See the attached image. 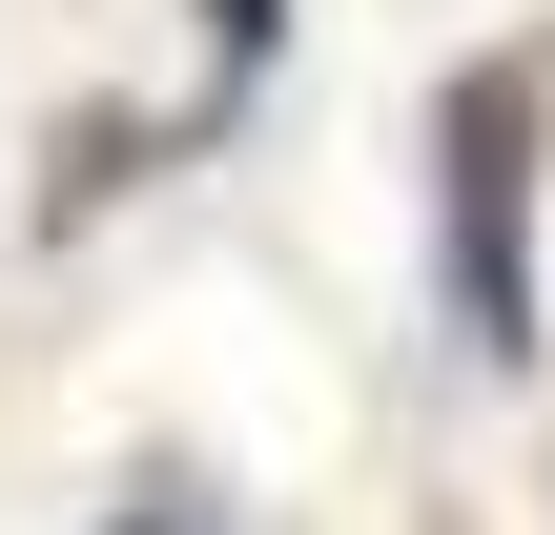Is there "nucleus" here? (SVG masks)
Here are the masks:
<instances>
[{
  "mask_svg": "<svg viewBox=\"0 0 555 535\" xmlns=\"http://www.w3.org/2000/svg\"><path fill=\"white\" fill-rule=\"evenodd\" d=\"M535 186H555V41H474L433 82V309L474 371H535Z\"/></svg>",
  "mask_w": 555,
  "mask_h": 535,
  "instance_id": "obj_1",
  "label": "nucleus"
},
{
  "mask_svg": "<svg viewBox=\"0 0 555 535\" xmlns=\"http://www.w3.org/2000/svg\"><path fill=\"white\" fill-rule=\"evenodd\" d=\"M103 535H247V515H227V495H206L185 454H144V474H124V515H103Z\"/></svg>",
  "mask_w": 555,
  "mask_h": 535,
  "instance_id": "obj_2",
  "label": "nucleus"
},
{
  "mask_svg": "<svg viewBox=\"0 0 555 535\" xmlns=\"http://www.w3.org/2000/svg\"><path fill=\"white\" fill-rule=\"evenodd\" d=\"M185 21H206V62H227V82H247V62L288 41V0H185Z\"/></svg>",
  "mask_w": 555,
  "mask_h": 535,
  "instance_id": "obj_3",
  "label": "nucleus"
}]
</instances>
